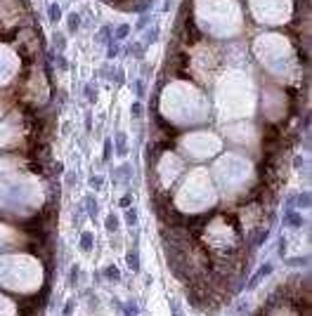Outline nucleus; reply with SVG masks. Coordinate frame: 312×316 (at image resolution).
Here are the masks:
<instances>
[{"label":"nucleus","instance_id":"f257e3e1","mask_svg":"<svg viewBox=\"0 0 312 316\" xmlns=\"http://www.w3.org/2000/svg\"><path fill=\"white\" fill-rule=\"evenodd\" d=\"M66 24H69V31H71V33H76V31H78V24H81V17H78L76 12H71L69 19H66Z\"/></svg>","mask_w":312,"mask_h":316},{"label":"nucleus","instance_id":"f03ea898","mask_svg":"<svg viewBox=\"0 0 312 316\" xmlns=\"http://www.w3.org/2000/svg\"><path fill=\"white\" fill-rule=\"evenodd\" d=\"M47 17H50V22H52V24H57L59 19H62V12H59V5H54V3H52V5H50V10H47Z\"/></svg>","mask_w":312,"mask_h":316},{"label":"nucleus","instance_id":"7ed1b4c3","mask_svg":"<svg viewBox=\"0 0 312 316\" xmlns=\"http://www.w3.org/2000/svg\"><path fill=\"white\" fill-rule=\"evenodd\" d=\"M0 316H12V305L0 295Z\"/></svg>","mask_w":312,"mask_h":316},{"label":"nucleus","instance_id":"20e7f679","mask_svg":"<svg viewBox=\"0 0 312 316\" xmlns=\"http://www.w3.org/2000/svg\"><path fill=\"white\" fill-rule=\"evenodd\" d=\"M125 35H128V24H123V26L116 31V38H118V41H121V38H125Z\"/></svg>","mask_w":312,"mask_h":316},{"label":"nucleus","instance_id":"39448f33","mask_svg":"<svg viewBox=\"0 0 312 316\" xmlns=\"http://www.w3.org/2000/svg\"><path fill=\"white\" fill-rule=\"evenodd\" d=\"M54 43H57V47H64V35L54 33Z\"/></svg>","mask_w":312,"mask_h":316},{"label":"nucleus","instance_id":"423d86ee","mask_svg":"<svg viewBox=\"0 0 312 316\" xmlns=\"http://www.w3.org/2000/svg\"><path fill=\"white\" fill-rule=\"evenodd\" d=\"M144 41H147V45H149V43H154V41H156V29H154V31H149V35H147V38H144Z\"/></svg>","mask_w":312,"mask_h":316},{"label":"nucleus","instance_id":"0eeeda50","mask_svg":"<svg viewBox=\"0 0 312 316\" xmlns=\"http://www.w3.org/2000/svg\"><path fill=\"white\" fill-rule=\"evenodd\" d=\"M109 33H112V29H109V26H104V29L100 31V41H104V38H106Z\"/></svg>","mask_w":312,"mask_h":316},{"label":"nucleus","instance_id":"6e6552de","mask_svg":"<svg viewBox=\"0 0 312 316\" xmlns=\"http://www.w3.org/2000/svg\"><path fill=\"white\" fill-rule=\"evenodd\" d=\"M116 52H118V47H116V45L109 47V57H116Z\"/></svg>","mask_w":312,"mask_h":316}]
</instances>
